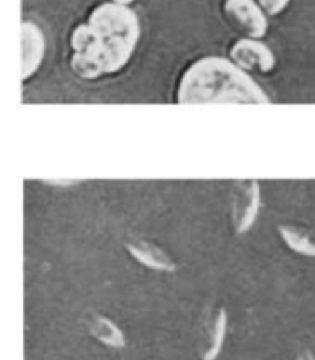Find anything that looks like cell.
<instances>
[{"label":"cell","mask_w":315,"mask_h":360,"mask_svg":"<svg viewBox=\"0 0 315 360\" xmlns=\"http://www.w3.org/2000/svg\"><path fill=\"white\" fill-rule=\"evenodd\" d=\"M259 4L261 6L262 10L265 11V14L270 15V16H276V15L286 9L287 5L290 3L283 1V0H262V1H259Z\"/></svg>","instance_id":"11"},{"label":"cell","mask_w":315,"mask_h":360,"mask_svg":"<svg viewBox=\"0 0 315 360\" xmlns=\"http://www.w3.org/2000/svg\"><path fill=\"white\" fill-rule=\"evenodd\" d=\"M175 98L181 105L271 103L249 72L221 56H206L190 64L180 77Z\"/></svg>","instance_id":"2"},{"label":"cell","mask_w":315,"mask_h":360,"mask_svg":"<svg viewBox=\"0 0 315 360\" xmlns=\"http://www.w3.org/2000/svg\"><path fill=\"white\" fill-rule=\"evenodd\" d=\"M42 182L54 187H72V186L80 184V180H73V179H54V180H44Z\"/></svg>","instance_id":"12"},{"label":"cell","mask_w":315,"mask_h":360,"mask_svg":"<svg viewBox=\"0 0 315 360\" xmlns=\"http://www.w3.org/2000/svg\"><path fill=\"white\" fill-rule=\"evenodd\" d=\"M224 13L247 39H260L267 34V15L257 1L229 0L223 4Z\"/></svg>","instance_id":"6"},{"label":"cell","mask_w":315,"mask_h":360,"mask_svg":"<svg viewBox=\"0 0 315 360\" xmlns=\"http://www.w3.org/2000/svg\"><path fill=\"white\" fill-rule=\"evenodd\" d=\"M141 34L140 15L130 1L97 4L69 37L72 72L89 82L120 73L131 62Z\"/></svg>","instance_id":"1"},{"label":"cell","mask_w":315,"mask_h":360,"mask_svg":"<svg viewBox=\"0 0 315 360\" xmlns=\"http://www.w3.org/2000/svg\"><path fill=\"white\" fill-rule=\"evenodd\" d=\"M229 57L247 72L270 73L276 65V57L271 49L260 39H237L229 49Z\"/></svg>","instance_id":"5"},{"label":"cell","mask_w":315,"mask_h":360,"mask_svg":"<svg viewBox=\"0 0 315 360\" xmlns=\"http://www.w3.org/2000/svg\"><path fill=\"white\" fill-rule=\"evenodd\" d=\"M278 233L282 241L293 252L315 258V236L311 233L293 225H280Z\"/></svg>","instance_id":"10"},{"label":"cell","mask_w":315,"mask_h":360,"mask_svg":"<svg viewBox=\"0 0 315 360\" xmlns=\"http://www.w3.org/2000/svg\"><path fill=\"white\" fill-rule=\"evenodd\" d=\"M296 360H315L314 353L311 349H304L297 356Z\"/></svg>","instance_id":"13"},{"label":"cell","mask_w":315,"mask_h":360,"mask_svg":"<svg viewBox=\"0 0 315 360\" xmlns=\"http://www.w3.org/2000/svg\"><path fill=\"white\" fill-rule=\"evenodd\" d=\"M228 316L223 307H216L206 315L199 331V352L202 360H216L223 348Z\"/></svg>","instance_id":"7"},{"label":"cell","mask_w":315,"mask_h":360,"mask_svg":"<svg viewBox=\"0 0 315 360\" xmlns=\"http://www.w3.org/2000/svg\"><path fill=\"white\" fill-rule=\"evenodd\" d=\"M87 327L94 338L104 346L121 349L126 346V337L111 319L100 314H87Z\"/></svg>","instance_id":"9"},{"label":"cell","mask_w":315,"mask_h":360,"mask_svg":"<svg viewBox=\"0 0 315 360\" xmlns=\"http://www.w3.org/2000/svg\"><path fill=\"white\" fill-rule=\"evenodd\" d=\"M47 49L44 30L34 20L21 22V80L34 78L42 67Z\"/></svg>","instance_id":"4"},{"label":"cell","mask_w":315,"mask_h":360,"mask_svg":"<svg viewBox=\"0 0 315 360\" xmlns=\"http://www.w3.org/2000/svg\"><path fill=\"white\" fill-rule=\"evenodd\" d=\"M126 250L133 259L152 271L171 273L178 268L176 262L164 248L148 240H130L126 243Z\"/></svg>","instance_id":"8"},{"label":"cell","mask_w":315,"mask_h":360,"mask_svg":"<svg viewBox=\"0 0 315 360\" xmlns=\"http://www.w3.org/2000/svg\"><path fill=\"white\" fill-rule=\"evenodd\" d=\"M261 208V188L257 180L234 181L232 190V224L234 233L247 234L257 223Z\"/></svg>","instance_id":"3"}]
</instances>
